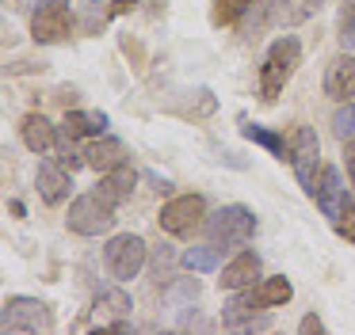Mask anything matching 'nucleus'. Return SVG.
Here are the masks:
<instances>
[{"mask_svg": "<svg viewBox=\"0 0 355 335\" xmlns=\"http://www.w3.org/2000/svg\"><path fill=\"white\" fill-rule=\"evenodd\" d=\"M103 129H107V114L103 111H69L62 118L65 141H77V137H100Z\"/></svg>", "mask_w": 355, "mask_h": 335, "instance_id": "obj_15", "label": "nucleus"}, {"mask_svg": "<svg viewBox=\"0 0 355 335\" xmlns=\"http://www.w3.org/2000/svg\"><path fill=\"white\" fill-rule=\"evenodd\" d=\"M0 332L4 335H39V332H54V312L46 301L39 297H8L4 301V316H0Z\"/></svg>", "mask_w": 355, "mask_h": 335, "instance_id": "obj_2", "label": "nucleus"}, {"mask_svg": "<svg viewBox=\"0 0 355 335\" xmlns=\"http://www.w3.org/2000/svg\"><path fill=\"white\" fill-rule=\"evenodd\" d=\"M130 309H134L130 293H126V289H119V286L115 289H100V297H96V312H100V324L103 327L126 320V316H130Z\"/></svg>", "mask_w": 355, "mask_h": 335, "instance_id": "obj_17", "label": "nucleus"}, {"mask_svg": "<svg viewBox=\"0 0 355 335\" xmlns=\"http://www.w3.org/2000/svg\"><path fill=\"white\" fill-rule=\"evenodd\" d=\"M298 65H302V42L294 35H283L268 46V57L260 65V99L263 103H275L283 96V88L291 84Z\"/></svg>", "mask_w": 355, "mask_h": 335, "instance_id": "obj_1", "label": "nucleus"}, {"mask_svg": "<svg viewBox=\"0 0 355 335\" xmlns=\"http://www.w3.org/2000/svg\"><path fill=\"white\" fill-rule=\"evenodd\" d=\"M134 183H138V175H134V168L130 164H123V168H115V172H103L100 175V194L107 198L111 206H119V202H126V198L134 194Z\"/></svg>", "mask_w": 355, "mask_h": 335, "instance_id": "obj_16", "label": "nucleus"}, {"mask_svg": "<svg viewBox=\"0 0 355 335\" xmlns=\"http://www.w3.org/2000/svg\"><path fill=\"white\" fill-rule=\"evenodd\" d=\"M157 225L168 236H195L202 225H207V202L199 194H180L168 198L157 213Z\"/></svg>", "mask_w": 355, "mask_h": 335, "instance_id": "obj_6", "label": "nucleus"}, {"mask_svg": "<svg viewBox=\"0 0 355 335\" xmlns=\"http://www.w3.org/2000/svg\"><path fill=\"white\" fill-rule=\"evenodd\" d=\"M298 332H324V320L317 316V312H309V316H302V324H298Z\"/></svg>", "mask_w": 355, "mask_h": 335, "instance_id": "obj_26", "label": "nucleus"}, {"mask_svg": "<svg viewBox=\"0 0 355 335\" xmlns=\"http://www.w3.org/2000/svg\"><path fill=\"white\" fill-rule=\"evenodd\" d=\"M222 251L225 248H218V244H199V248H187L184 251V263L191 266V271H202V274L222 271Z\"/></svg>", "mask_w": 355, "mask_h": 335, "instance_id": "obj_19", "label": "nucleus"}, {"mask_svg": "<svg viewBox=\"0 0 355 335\" xmlns=\"http://www.w3.org/2000/svg\"><path fill=\"white\" fill-rule=\"evenodd\" d=\"M35 187H39V194H42L46 206H62L65 198H69V190H73V172L62 168V164H39Z\"/></svg>", "mask_w": 355, "mask_h": 335, "instance_id": "obj_13", "label": "nucleus"}, {"mask_svg": "<svg viewBox=\"0 0 355 335\" xmlns=\"http://www.w3.org/2000/svg\"><path fill=\"white\" fill-rule=\"evenodd\" d=\"M256 0H214V23H237Z\"/></svg>", "mask_w": 355, "mask_h": 335, "instance_id": "obj_22", "label": "nucleus"}, {"mask_svg": "<svg viewBox=\"0 0 355 335\" xmlns=\"http://www.w3.org/2000/svg\"><path fill=\"white\" fill-rule=\"evenodd\" d=\"M85 164L92 168V172H115V168L126 164V145L119 141V137H92V141L85 145Z\"/></svg>", "mask_w": 355, "mask_h": 335, "instance_id": "obj_12", "label": "nucleus"}, {"mask_svg": "<svg viewBox=\"0 0 355 335\" xmlns=\"http://www.w3.org/2000/svg\"><path fill=\"white\" fill-rule=\"evenodd\" d=\"M35 42H65L73 35V12L69 0H42L31 15Z\"/></svg>", "mask_w": 355, "mask_h": 335, "instance_id": "obj_8", "label": "nucleus"}, {"mask_svg": "<svg viewBox=\"0 0 355 335\" xmlns=\"http://www.w3.org/2000/svg\"><path fill=\"white\" fill-rule=\"evenodd\" d=\"M324 96L336 99V103L355 99V53H340V57L329 61V69H324Z\"/></svg>", "mask_w": 355, "mask_h": 335, "instance_id": "obj_10", "label": "nucleus"}, {"mask_svg": "<svg viewBox=\"0 0 355 335\" xmlns=\"http://www.w3.org/2000/svg\"><path fill=\"white\" fill-rule=\"evenodd\" d=\"M111 225H115V206H111L100 190L80 194V198L69 202V213H65V228H69V233L103 236V233H111Z\"/></svg>", "mask_w": 355, "mask_h": 335, "instance_id": "obj_3", "label": "nucleus"}, {"mask_svg": "<svg viewBox=\"0 0 355 335\" xmlns=\"http://www.w3.org/2000/svg\"><path fill=\"white\" fill-rule=\"evenodd\" d=\"M19 137H24V145L31 152H50L58 145V126L46 118V114H39V111H31V114H24V122H19Z\"/></svg>", "mask_w": 355, "mask_h": 335, "instance_id": "obj_14", "label": "nucleus"}, {"mask_svg": "<svg viewBox=\"0 0 355 335\" xmlns=\"http://www.w3.org/2000/svg\"><path fill=\"white\" fill-rule=\"evenodd\" d=\"M260 255L256 251H237V255L230 259V263L222 266V278H218V286L222 289H248V286H256L260 282Z\"/></svg>", "mask_w": 355, "mask_h": 335, "instance_id": "obj_11", "label": "nucleus"}, {"mask_svg": "<svg viewBox=\"0 0 355 335\" xmlns=\"http://www.w3.org/2000/svg\"><path fill=\"white\" fill-rule=\"evenodd\" d=\"M256 293H260V301L268 305V309H283L286 301L294 297V286L279 274V278H263V282H256Z\"/></svg>", "mask_w": 355, "mask_h": 335, "instance_id": "obj_20", "label": "nucleus"}, {"mask_svg": "<svg viewBox=\"0 0 355 335\" xmlns=\"http://www.w3.org/2000/svg\"><path fill=\"white\" fill-rule=\"evenodd\" d=\"M344 168L352 175V187H355V141H344Z\"/></svg>", "mask_w": 355, "mask_h": 335, "instance_id": "obj_27", "label": "nucleus"}, {"mask_svg": "<svg viewBox=\"0 0 355 335\" xmlns=\"http://www.w3.org/2000/svg\"><path fill=\"white\" fill-rule=\"evenodd\" d=\"M149 263V248L138 233H123V236H111L107 248H103V266L115 282H130L141 274V266Z\"/></svg>", "mask_w": 355, "mask_h": 335, "instance_id": "obj_5", "label": "nucleus"}, {"mask_svg": "<svg viewBox=\"0 0 355 335\" xmlns=\"http://www.w3.org/2000/svg\"><path fill=\"white\" fill-rule=\"evenodd\" d=\"M207 240L218 244V248H241V244L252 240L256 233V217L248 206H222L207 217Z\"/></svg>", "mask_w": 355, "mask_h": 335, "instance_id": "obj_4", "label": "nucleus"}, {"mask_svg": "<svg viewBox=\"0 0 355 335\" xmlns=\"http://www.w3.org/2000/svg\"><path fill=\"white\" fill-rule=\"evenodd\" d=\"M340 42L355 46V0H344L340 8Z\"/></svg>", "mask_w": 355, "mask_h": 335, "instance_id": "obj_24", "label": "nucleus"}, {"mask_svg": "<svg viewBox=\"0 0 355 335\" xmlns=\"http://www.w3.org/2000/svg\"><path fill=\"white\" fill-rule=\"evenodd\" d=\"M313 202H317V210H321L324 217L332 221V225H336V221L347 213V206H355L352 194H347V187H344V175H340L336 164H324V168H321V175H317V190H313Z\"/></svg>", "mask_w": 355, "mask_h": 335, "instance_id": "obj_9", "label": "nucleus"}, {"mask_svg": "<svg viewBox=\"0 0 355 335\" xmlns=\"http://www.w3.org/2000/svg\"><path fill=\"white\" fill-rule=\"evenodd\" d=\"M332 134H336L340 141L355 134V103H352V99H347V103H340V111L332 114Z\"/></svg>", "mask_w": 355, "mask_h": 335, "instance_id": "obj_23", "label": "nucleus"}, {"mask_svg": "<svg viewBox=\"0 0 355 335\" xmlns=\"http://www.w3.org/2000/svg\"><path fill=\"white\" fill-rule=\"evenodd\" d=\"M241 134H245L252 145H260V149H268L275 160H291V141H286L283 134H271V129L256 126V122H241Z\"/></svg>", "mask_w": 355, "mask_h": 335, "instance_id": "obj_18", "label": "nucleus"}, {"mask_svg": "<svg viewBox=\"0 0 355 335\" xmlns=\"http://www.w3.org/2000/svg\"><path fill=\"white\" fill-rule=\"evenodd\" d=\"M176 263H180V255L168 244H161V248L153 251V278L161 282V286H172V282H176Z\"/></svg>", "mask_w": 355, "mask_h": 335, "instance_id": "obj_21", "label": "nucleus"}, {"mask_svg": "<svg viewBox=\"0 0 355 335\" xmlns=\"http://www.w3.org/2000/svg\"><path fill=\"white\" fill-rule=\"evenodd\" d=\"M336 233L344 236L347 244H355V206H347V213L336 221Z\"/></svg>", "mask_w": 355, "mask_h": 335, "instance_id": "obj_25", "label": "nucleus"}, {"mask_svg": "<svg viewBox=\"0 0 355 335\" xmlns=\"http://www.w3.org/2000/svg\"><path fill=\"white\" fill-rule=\"evenodd\" d=\"M291 164H294V175H298L302 190H306L309 198H313L317 190V156H321V141H317V134L309 126H294L291 129Z\"/></svg>", "mask_w": 355, "mask_h": 335, "instance_id": "obj_7", "label": "nucleus"}]
</instances>
